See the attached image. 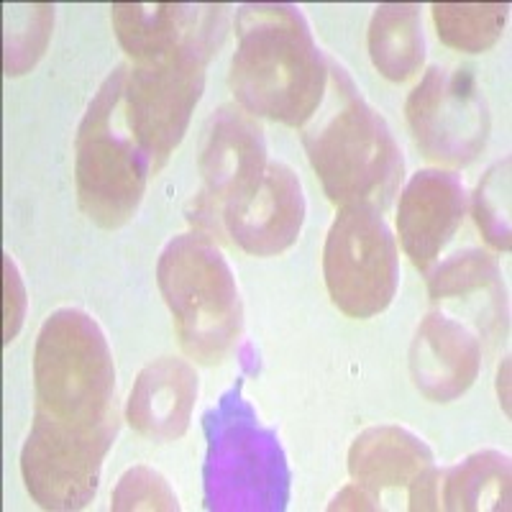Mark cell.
<instances>
[{
    "mask_svg": "<svg viewBox=\"0 0 512 512\" xmlns=\"http://www.w3.org/2000/svg\"><path fill=\"white\" fill-rule=\"evenodd\" d=\"M157 285L167 303L180 346L198 364H221L244 328V305L216 241L180 233L159 254Z\"/></svg>",
    "mask_w": 512,
    "mask_h": 512,
    "instance_id": "277c9868",
    "label": "cell"
},
{
    "mask_svg": "<svg viewBox=\"0 0 512 512\" xmlns=\"http://www.w3.org/2000/svg\"><path fill=\"white\" fill-rule=\"evenodd\" d=\"M116 436L118 428L77 431L34 415L21 448V477L31 500L52 512L88 507Z\"/></svg>",
    "mask_w": 512,
    "mask_h": 512,
    "instance_id": "9c48e42d",
    "label": "cell"
},
{
    "mask_svg": "<svg viewBox=\"0 0 512 512\" xmlns=\"http://www.w3.org/2000/svg\"><path fill=\"white\" fill-rule=\"evenodd\" d=\"M34 415L77 431L118 428L116 361L103 328L80 308H59L34 346Z\"/></svg>",
    "mask_w": 512,
    "mask_h": 512,
    "instance_id": "3957f363",
    "label": "cell"
},
{
    "mask_svg": "<svg viewBox=\"0 0 512 512\" xmlns=\"http://www.w3.org/2000/svg\"><path fill=\"white\" fill-rule=\"evenodd\" d=\"M369 57L374 70L392 82H405L425 62V34L415 3H382L369 21Z\"/></svg>",
    "mask_w": 512,
    "mask_h": 512,
    "instance_id": "ac0fdd59",
    "label": "cell"
},
{
    "mask_svg": "<svg viewBox=\"0 0 512 512\" xmlns=\"http://www.w3.org/2000/svg\"><path fill=\"white\" fill-rule=\"evenodd\" d=\"M305 213L300 177L287 164L269 162L259 187L223 213V233L246 254L277 256L297 241Z\"/></svg>",
    "mask_w": 512,
    "mask_h": 512,
    "instance_id": "7c38bea8",
    "label": "cell"
},
{
    "mask_svg": "<svg viewBox=\"0 0 512 512\" xmlns=\"http://www.w3.org/2000/svg\"><path fill=\"white\" fill-rule=\"evenodd\" d=\"M420 154L448 167L472 164L492 131L489 105L469 70L431 67L405 103Z\"/></svg>",
    "mask_w": 512,
    "mask_h": 512,
    "instance_id": "ba28073f",
    "label": "cell"
},
{
    "mask_svg": "<svg viewBox=\"0 0 512 512\" xmlns=\"http://www.w3.org/2000/svg\"><path fill=\"white\" fill-rule=\"evenodd\" d=\"M6 59L3 70L8 77L24 75L39 62L52 36L54 6H8L6 8Z\"/></svg>",
    "mask_w": 512,
    "mask_h": 512,
    "instance_id": "44dd1931",
    "label": "cell"
},
{
    "mask_svg": "<svg viewBox=\"0 0 512 512\" xmlns=\"http://www.w3.org/2000/svg\"><path fill=\"white\" fill-rule=\"evenodd\" d=\"M464 182L446 169H420L400 192L397 233L415 269L431 272L466 213Z\"/></svg>",
    "mask_w": 512,
    "mask_h": 512,
    "instance_id": "4fadbf2b",
    "label": "cell"
},
{
    "mask_svg": "<svg viewBox=\"0 0 512 512\" xmlns=\"http://www.w3.org/2000/svg\"><path fill=\"white\" fill-rule=\"evenodd\" d=\"M29 310L24 277L11 254H3V344H11L18 336Z\"/></svg>",
    "mask_w": 512,
    "mask_h": 512,
    "instance_id": "cb8c5ba5",
    "label": "cell"
},
{
    "mask_svg": "<svg viewBox=\"0 0 512 512\" xmlns=\"http://www.w3.org/2000/svg\"><path fill=\"white\" fill-rule=\"evenodd\" d=\"M113 512H177L180 502L167 479L152 466H131L111 495Z\"/></svg>",
    "mask_w": 512,
    "mask_h": 512,
    "instance_id": "603a6c76",
    "label": "cell"
},
{
    "mask_svg": "<svg viewBox=\"0 0 512 512\" xmlns=\"http://www.w3.org/2000/svg\"><path fill=\"white\" fill-rule=\"evenodd\" d=\"M510 482V456L495 448H484L441 472V510H510Z\"/></svg>",
    "mask_w": 512,
    "mask_h": 512,
    "instance_id": "d6986e66",
    "label": "cell"
},
{
    "mask_svg": "<svg viewBox=\"0 0 512 512\" xmlns=\"http://www.w3.org/2000/svg\"><path fill=\"white\" fill-rule=\"evenodd\" d=\"M200 382L190 361L162 356L146 364L126 402V420L139 436L177 441L187 433Z\"/></svg>",
    "mask_w": 512,
    "mask_h": 512,
    "instance_id": "e0dca14e",
    "label": "cell"
},
{
    "mask_svg": "<svg viewBox=\"0 0 512 512\" xmlns=\"http://www.w3.org/2000/svg\"><path fill=\"white\" fill-rule=\"evenodd\" d=\"M231 90L249 116L305 128L328 88V59L308 18L290 3L244 6L236 16Z\"/></svg>",
    "mask_w": 512,
    "mask_h": 512,
    "instance_id": "6da1fadb",
    "label": "cell"
},
{
    "mask_svg": "<svg viewBox=\"0 0 512 512\" xmlns=\"http://www.w3.org/2000/svg\"><path fill=\"white\" fill-rule=\"evenodd\" d=\"M482 369V341L472 326L433 310L420 320L410 344V377L431 402H454Z\"/></svg>",
    "mask_w": 512,
    "mask_h": 512,
    "instance_id": "5bb4252c",
    "label": "cell"
},
{
    "mask_svg": "<svg viewBox=\"0 0 512 512\" xmlns=\"http://www.w3.org/2000/svg\"><path fill=\"white\" fill-rule=\"evenodd\" d=\"M216 49L205 41H190L128 67L121 98L123 126L154 172L180 146L203 95L205 64Z\"/></svg>",
    "mask_w": 512,
    "mask_h": 512,
    "instance_id": "8992f818",
    "label": "cell"
},
{
    "mask_svg": "<svg viewBox=\"0 0 512 512\" xmlns=\"http://www.w3.org/2000/svg\"><path fill=\"white\" fill-rule=\"evenodd\" d=\"M267 164V139L254 116L236 105H223L210 116L198 162L203 185L190 216L203 236H221L223 213L259 187Z\"/></svg>",
    "mask_w": 512,
    "mask_h": 512,
    "instance_id": "30bf717a",
    "label": "cell"
},
{
    "mask_svg": "<svg viewBox=\"0 0 512 512\" xmlns=\"http://www.w3.org/2000/svg\"><path fill=\"white\" fill-rule=\"evenodd\" d=\"M310 121L303 144L328 200L384 213L405 177V157L387 121L331 59L326 98Z\"/></svg>",
    "mask_w": 512,
    "mask_h": 512,
    "instance_id": "7a4b0ae2",
    "label": "cell"
},
{
    "mask_svg": "<svg viewBox=\"0 0 512 512\" xmlns=\"http://www.w3.org/2000/svg\"><path fill=\"white\" fill-rule=\"evenodd\" d=\"M328 510H382V502H379L377 497L369 492V489H364L361 484L351 482V484H346V487L341 489L336 497H333V502L328 505Z\"/></svg>",
    "mask_w": 512,
    "mask_h": 512,
    "instance_id": "d4e9b609",
    "label": "cell"
},
{
    "mask_svg": "<svg viewBox=\"0 0 512 512\" xmlns=\"http://www.w3.org/2000/svg\"><path fill=\"white\" fill-rule=\"evenodd\" d=\"M128 64H118L88 103L75 136V185L82 213L100 228H121L144 200L152 164L123 126Z\"/></svg>",
    "mask_w": 512,
    "mask_h": 512,
    "instance_id": "5b68a950",
    "label": "cell"
},
{
    "mask_svg": "<svg viewBox=\"0 0 512 512\" xmlns=\"http://www.w3.org/2000/svg\"><path fill=\"white\" fill-rule=\"evenodd\" d=\"M433 24L448 49L466 54L489 52L505 31L507 3H433Z\"/></svg>",
    "mask_w": 512,
    "mask_h": 512,
    "instance_id": "ffe728a7",
    "label": "cell"
},
{
    "mask_svg": "<svg viewBox=\"0 0 512 512\" xmlns=\"http://www.w3.org/2000/svg\"><path fill=\"white\" fill-rule=\"evenodd\" d=\"M111 24L123 52L134 62H144L190 41H205L218 47L226 29V8L182 3H113Z\"/></svg>",
    "mask_w": 512,
    "mask_h": 512,
    "instance_id": "9a60e30c",
    "label": "cell"
},
{
    "mask_svg": "<svg viewBox=\"0 0 512 512\" xmlns=\"http://www.w3.org/2000/svg\"><path fill=\"white\" fill-rule=\"evenodd\" d=\"M323 277L333 305L367 320L384 313L400 285L397 244L384 216L372 205L338 210L323 246Z\"/></svg>",
    "mask_w": 512,
    "mask_h": 512,
    "instance_id": "52a82bcc",
    "label": "cell"
},
{
    "mask_svg": "<svg viewBox=\"0 0 512 512\" xmlns=\"http://www.w3.org/2000/svg\"><path fill=\"white\" fill-rule=\"evenodd\" d=\"M510 157L500 159L487 169V175L474 192V218L482 231L484 241L497 251H510Z\"/></svg>",
    "mask_w": 512,
    "mask_h": 512,
    "instance_id": "7402d4cb",
    "label": "cell"
},
{
    "mask_svg": "<svg viewBox=\"0 0 512 512\" xmlns=\"http://www.w3.org/2000/svg\"><path fill=\"white\" fill-rule=\"evenodd\" d=\"M428 295L436 305H459L489 341L507 333L510 305L500 264L482 249H466L428 272Z\"/></svg>",
    "mask_w": 512,
    "mask_h": 512,
    "instance_id": "2e32d148",
    "label": "cell"
},
{
    "mask_svg": "<svg viewBox=\"0 0 512 512\" xmlns=\"http://www.w3.org/2000/svg\"><path fill=\"white\" fill-rule=\"evenodd\" d=\"M510 361H502L500 367V377H497V390H500V402L505 405V413L510 415Z\"/></svg>",
    "mask_w": 512,
    "mask_h": 512,
    "instance_id": "484cf974",
    "label": "cell"
},
{
    "mask_svg": "<svg viewBox=\"0 0 512 512\" xmlns=\"http://www.w3.org/2000/svg\"><path fill=\"white\" fill-rule=\"evenodd\" d=\"M351 482L369 489L379 502L384 492L405 489L408 510H441V469L431 446L400 425H374L349 448Z\"/></svg>",
    "mask_w": 512,
    "mask_h": 512,
    "instance_id": "8fae6325",
    "label": "cell"
}]
</instances>
